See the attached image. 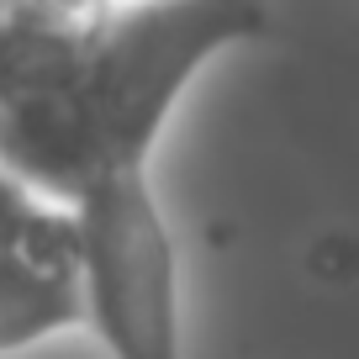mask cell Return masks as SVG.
<instances>
[{"label": "cell", "mask_w": 359, "mask_h": 359, "mask_svg": "<svg viewBox=\"0 0 359 359\" xmlns=\"http://www.w3.org/2000/svg\"><path fill=\"white\" fill-rule=\"evenodd\" d=\"M85 327L74 259L0 248V354H22Z\"/></svg>", "instance_id": "3"}, {"label": "cell", "mask_w": 359, "mask_h": 359, "mask_svg": "<svg viewBox=\"0 0 359 359\" xmlns=\"http://www.w3.org/2000/svg\"><path fill=\"white\" fill-rule=\"evenodd\" d=\"M69 217L79 306L101 348L111 359H185L180 254L148 169L90 185Z\"/></svg>", "instance_id": "2"}, {"label": "cell", "mask_w": 359, "mask_h": 359, "mask_svg": "<svg viewBox=\"0 0 359 359\" xmlns=\"http://www.w3.org/2000/svg\"><path fill=\"white\" fill-rule=\"evenodd\" d=\"M0 248L74 259V217H69V206H53L37 191H27L6 164H0Z\"/></svg>", "instance_id": "4"}, {"label": "cell", "mask_w": 359, "mask_h": 359, "mask_svg": "<svg viewBox=\"0 0 359 359\" xmlns=\"http://www.w3.org/2000/svg\"><path fill=\"white\" fill-rule=\"evenodd\" d=\"M106 6H116V0H106Z\"/></svg>", "instance_id": "5"}, {"label": "cell", "mask_w": 359, "mask_h": 359, "mask_svg": "<svg viewBox=\"0 0 359 359\" xmlns=\"http://www.w3.org/2000/svg\"><path fill=\"white\" fill-rule=\"evenodd\" d=\"M269 0H48L0 11V164L53 206L148 169L180 95Z\"/></svg>", "instance_id": "1"}]
</instances>
